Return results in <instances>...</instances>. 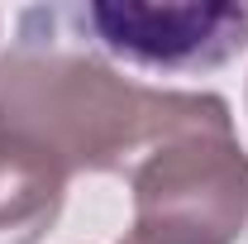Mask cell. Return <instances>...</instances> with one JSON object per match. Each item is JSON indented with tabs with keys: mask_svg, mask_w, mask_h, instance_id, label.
<instances>
[{
	"mask_svg": "<svg viewBox=\"0 0 248 244\" xmlns=\"http://www.w3.org/2000/svg\"><path fill=\"white\" fill-rule=\"evenodd\" d=\"M48 15L77 48L143 72H210L248 48V0H86Z\"/></svg>",
	"mask_w": 248,
	"mask_h": 244,
	"instance_id": "obj_3",
	"label": "cell"
},
{
	"mask_svg": "<svg viewBox=\"0 0 248 244\" xmlns=\"http://www.w3.org/2000/svg\"><path fill=\"white\" fill-rule=\"evenodd\" d=\"M210 120H229L224 96L120 77L105 58L62 38L48 5L19 15V38L0 58V124L43 149L67 177L129 173L167 134Z\"/></svg>",
	"mask_w": 248,
	"mask_h": 244,
	"instance_id": "obj_1",
	"label": "cell"
},
{
	"mask_svg": "<svg viewBox=\"0 0 248 244\" xmlns=\"http://www.w3.org/2000/svg\"><path fill=\"white\" fill-rule=\"evenodd\" d=\"M67 173L0 124V244H38L62 215Z\"/></svg>",
	"mask_w": 248,
	"mask_h": 244,
	"instance_id": "obj_4",
	"label": "cell"
},
{
	"mask_svg": "<svg viewBox=\"0 0 248 244\" xmlns=\"http://www.w3.org/2000/svg\"><path fill=\"white\" fill-rule=\"evenodd\" d=\"M134 230L148 244H239L248 230V149L229 120L167 134L129 173Z\"/></svg>",
	"mask_w": 248,
	"mask_h": 244,
	"instance_id": "obj_2",
	"label": "cell"
},
{
	"mask_svg": "<svg viewBox=\"0 0 248 244\" xmlns=\"http://www.w3.org/2000/svg\"><path fill=\"white\" fill-rule=\"evenodd\" d=\"M120 244H148V240H139V235H124V240Z\"/></svg>",
	"mask_w": 248,
	"mask_h": 244,
	"instance_id": "obj_5",
	"label": "cell"
}]
</instances>
